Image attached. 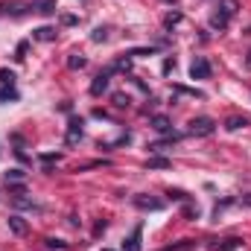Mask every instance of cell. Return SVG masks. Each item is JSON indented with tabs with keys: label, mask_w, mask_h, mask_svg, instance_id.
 Returning <instances> with one entry per match:
<instances>
[{
	"label": "cell",
	"mask_w": 251,
	"mask_h": 251,
	"mask_svg": "<svg viewBox=\"0 0 251 251\" xmlns=\"http://www.w3.org/2000/svg\"><path fill=\"white\" fill-rule=\"evenodd\" d=\"M213 131H216V123L210 117H193L190 120V134H196V137H207Z\"/></svg>",
	"instance_id": "cell-1"
},
{
	"label": "cell",
	"mask_w": 251,
	"mask_h": 251,
	"mask_svg": "<svg viewBox=\"0 0 251 251\" xmlns=\"http://www.w3.org/2000/svg\"><path fill=\"white\" fill-rule=\"evenodd\" d=\"M210 76V62L204 56H196L190 64V79H207Z\"/></svg>",
	"instance_id": "cell-2"
},
{
	"label": "cell",
	"mask_w": 251,
	"mask_h": 251,
	"mask_svg": "<svg viewBox=\"0 0 251 251\" xmlns=\"http://www.w3.org/2000/svg\"><path fill=\"white\" fill-rule=\"evenodd\" d=\"M79 140H82V120L73 117V120L67 123V146H73V143H79Z\"/></svg>",
	"instance_id": "cell-3"
},
{
	"label": "cell",
	"mask_w": 251,
	"mask_h": 251,
	"mask_svg": "<svg viewBox=\"0 0 251 251\" xmlns=\"http://www.w3.org/2000/svg\"><path fill=\"white\" fill-rule=\"evenodd\" d=\"M108 76H111V67H108V70H102L100 76H94V82H91V94H94V97H100V94L108 88Z\"/></svg>",
	"instance_id": "cell-4"
},
{
	"label": "cell",
	"mask_w": 251,
	"mask_h": 251,
	"mask_svg": "<svg viewBox=\"0 0 251 251\" xmlns=\"http://www.w3.org/2000/svg\"><path fill=\"white\" fill-rule=\"evenodd\" d=\"M12 204H15L18 210H32V207H38V204H35V199H32V196H26V193H21V190H18V196H12Z\"/></svg>",
	"instance_id": "cell-5"
},
{
	"label": "cell",
	"mask_w": 251,
	"mask_h": 251,
	"mask_svg": "<svg viewBox=\"0 0 251 251\" xmlns=\"http://www.w3.org/2000/svg\"><path fill=\"white\" fill-rule=\"evenodd\" d=\"M3 181H6L9 187H21V184L26 181V173H24V170H9V173H3Z\"/></svg>",
	"instance_id": "cell-6"
},
{
	"label": "cell",
	"mask_w": 251,
	"mask_h": 251,
	"mask_svg": "<svg viewBox=\"0 0 251 251\" xmlns=\"http://www.w3.org/2000/svg\"><path fill=\"white\" fill-rule=\"evenodd\" d=\"M134 204H137L140 210H161V207H164L158 199H149V196H134Z\"/></svg>",
	"instance_id": "cell-7"
},
{
	"label": "cell",
	"mask_w": 251,
	"mask_h": 251,
	"mask_svg": "<svg viewBox=\"0 0 251 251\" xmlns=\"http://www.w3.org/2000/svg\"><path fill=\"white\" fill-rule=\"evenodd\" d=\"M149 123H152V128H155V131H161V134H170V131H173V123H170V117H164V114H155Z\"/></svg>",
	"instance_id": "cell-8"
},
{
	"label": "cell",
	"mask_w": 251,
	"mask_h": 251,
	"mask_svg": "<svg viewBox=\"0 0 251 251\" xmlns=\"http://www.w3.org/2000/svg\"><path fill=\"white\" fill-rule=\"evenodd\" d=\"M56 35H59V32H56L53 26H38V29L32 32V38H38V41H56Z\"/></svg>",
	"instance_id": "cell-9"
},
{
	"label": "cell",
	"mask_w": 251,
	"mask_h": 251,
	"mask_svg": "<svg viewBox=\"0 0 251 251\" xmlns=\"http://www.w3.org/2000/svg\"><path fill=\"white\" fill-rule=\"evenodd\" d=\"M237 9H240V3H237V0H219V12H222L228 21L237 15Z\"/></svg>",
	"instance_id": "cell-10"
},
{
	"label": "cell",
	"mask_w": 251,
	"mask_h": 251,
	"mask_svg": "<svg viewBox=\"0 0 251 251\" xmlns=\"http://www.w3.org/2000/svg\"><path fill=\"white\" fill-rule=\"evenodd\" d=\"M32 9H35V12H41V15H53L59 6H56V0H35V3H32Z\"/></svg>",
	"instance_id": "cell-11"
},
{
	"label": "cell",
	"mask_w": 251,
	"mask_h": 251,
	"mask_svg": "<svg viewBox=\"0 0 251 251\" xmlns=\"http://www.w3.org/2000/svg\"><path fill=\"white\" fill-rule=\"evenodd\" d=\"M18 97H21V94H18L15 85H3V88H0V102H15Z\"/></svg>",
	"instance_id": "cell-12"
},
{
	"label": "cell",
	"mask_w": 251,
	"mask_h": 251,
	"mask_svg": "<svg viewBox=\"0 0 251 251\" xmlns=\"http://www.w3.org/2000/svg\"><path fill=\"white\" fill-rule=\"evenodd\" d=\"M123 251H140V228L131 231V237L123 243Z\"/></svg>",
	"instance_id": "cell-13"
},
{
	"label": "cell",
	"mask_w": 251,
	"mask_h": 251,
	"mask_svg": "<svg viewBox=\"0 0 251 251\" xmlns=\"http://www.w3.org/2000/svg\"><path fill=\"white\" fill-rule=\"evenodd\" d=\"M9 228H12V234H26V222L15 213V216H9Z\"/></svg>",
	"instance_id": "cell-14"
},
{
	"label": "cell",
	"mask_w": 251,
	"mask_h": 251,
	"mask_svg": "<svg viewBox=\"0 0 251 251\" xmlns=\"http://www.w3.org/2000/svg\"><path fill=\"white\" fill-rule=\"evenodd\" d=\"M146 167H149V170H170L173 164H170V158H149Z\"/></svg>",
	"instance_id": "cell-15"
},
{
	"label": "cell",
	"mask_w": 251,
	"mask_h": 251,
	"mask_svg": "<svg viewBox=\"0 0 251 251\" xmlns=\"http://www.w3.org/2000/svg\"><path fill=\"white\" fill-rule=\"evenodd\" d=\"M210 26H213V29H225V26H228V18H225L222 12H213V15H210Z\"/></svg>",
	"instance_id": "cell-16"
},
{
	"label": "cell",
	"mask_w": 251,
	"mask_h": 251,
	"mask_svg": "<svg viewBox=\"0 0 251 251\" xmlns=\"http://www.w3.org/2000/svg\"><path fill=\"white\" fill-rule=\"evenodd\" d=\"M85 64H88V59H85V56H79V53H73V56L67 59V67H70V70H82Z\"/></svg>",
	"instance_id": "cell-17"
},
{
	"label": "cell",
	"mask_w": 251,
	"mask_h": 251,
	"mask_svg": "<svg viewBox=\"0 0 251 251\" xmlns=\"http://www.w3.org/2000/svg\"><path fill=\"white\" fill-rule=\"evenodd\" d=\"M240 246H243V240H240V237H228V240H225L216 251H237Z\"/></svg>",
	"instance_id": "cell-18"
},
{
	"label": "cell",
	"mask_w": 251,
	"mask_h": 251,
	"mask_svg": "<svg viewBox=\"0 0 251 251\" xmlns=\"http://www.w3.org/2000/svg\"><path fill=\"white\" fill-rule=\"evenodd\" d=\"M246 123H249L246 117H228V120H225V128H228V131H237V128H243Z\"/></svg>",
	"instance_id": "cell-19"
},
{
	"label": "cell",
	"mask_w": 251,
	"mask_h": 251,
	"mask_svg": "<svg viewBox=\"0 0 251 251\" xmlns=\"http://www.w3.org/2000/svg\"><path fill=\"white\" fill-rule=\"evenodd\" d=\"M44 246H47V249H59V251L70 249V246H67L64 240H56V237H47V240H44Z\"/></svg>",
	"instance_id": "cell-20"
},
{
	"label": "cell",
	"mask_w": 251,
	"mask_h": 251,
	"mask_svg": "<svg viewBox=\"0 0 251 251\" xmlns=\"http://www.w3.org/2000/svg\"><path fill=\"white\" fill-rule=\"evenodd\" d=\"M176 24H181V12H170V15L164 18V26H167V29H173Z\"/></svg>",
	"instance_id": "cell-21"
},
{
	"label": "cell",
	"mask_w": 251,
	"mask_h": 251,
	"mask_svg": "<svg viewBox=\"0 0 251 251\" xmlns=\"http://www.w3.org/2000/svg\"><path fill=\"white\" fill-rule=\"evenodd\" d=\"M193 249H196V243L193 240H184L181 246H170V249H164V251H193Z\"/></svg>",
	"instance_id": "cell-22"
},
{
	"label": "cell",
	"mask_w": 251,
	"mask_h": 251,
	"mask_svg": "<svg viewBox=\"0 0 251 251\" xmlns=\"http://www.w3.org/2000/svg\"><path fill=\"white\" fill-rule=\"evenodd\" d=\"M91 38H94V41H97V44H100V41H105V38H108V29H105V26H97V29H94V35H91Z\"/></svg>",
	"instance_id": "cell-23"
},
{
	"label": "cell",
	"mask_w": 251,
	"mask_h": 251,
	"mask_svg": "<svg viewBox=\"0 0 251 251\" xmlns=\"http://www.w3.org/2000/svg\"><path fill=\"white\" fill-rule=\"evenodd\" d=\"M0 82L3 85H15V73L12 70H0Z\"/></svg>",
	"instance_id": "cell-24"
},
{
	"label": "cell",
	"mask_w": 251,
	"mask_h": 251,
	"mask_svg": "<svg viewBox=\"0 0 251 251\" xmlns=\"http://www.w3.org/2000/svg\"><path fill=\"white\" fill-rule=\"evenodd\" d=\"M26 47H29L26 41H21V44H18V50H15V59H18V62H21V59H26Z\"/></svg>",
	"instance_id": "cell-25"
},
{
	"label": "cell",
	"mask_w": 251,
	"mask_h": 251,
	"mask_svg": "<svg viewBox=\"0 0 251 251\" xmlns=\"http://www.w3.org/2000/svg\"><path fill=\"white\" fill-rule=\"evenodd\" d=\"M114 105H117V108H126V105H128V97H126V94H114Z\"/></svg>",
	"instance_id": "cell-26"
},
{
	"label": "cell",
	"mask_w": 251,
	"mask_h": 251,
	"mask_svg": "<svg viewBox=\"0 0 251 251\" xmlns=\"http://www.w3.org/2000/svg\"><path fill=\"white\" fill-rule=\"evenodd\" d=\"M170 199H176V201H187V193H184V190H170Z\"/></svg>",
	"instance_id": "cell-27"
},
{
	"label": "cell",
	"mask_w": 251,
	"mask_h": 251,
	"mask_svg": "<svg viewBox=\"0 0 251 251\" xmlns=\"http://www.w3.org/2000/svg\"><path fill=\"white\" fill-rule=\"evenodd\" d=\"M111 70H128V59H117L111 64Z\"/></svg>",
	"instance_id": "cell-28"
},
{
	"label": "cell",
	"mask_w": 251,
	"mask_h": 251,
	"mask_svg": "<svg viewBox=\"0 0 251 251\" xmlns=\"http://www.w3.org/2000/svg\"><path fill=\"white\" fill-rule=\"evenodd\" d=\"M187 216H190V219H196V216H199V207H196V204H187Z\"/></svg>",
	"instance_id": "cell-29"
},
{
	"label": "cell",
	"mask_w": 251,
	"mask_h": 251,
	"mask_svg": "<svg viewBox=\"0 0 251 251\" xmlns=\"http://www.w3.org/2000/svg\"><path fill=\"white\" fill-rule=\"evenodd\" d=\"M59 158H62V155H41L44 164H53V161H59Z\"/></svg>",
	"instance_id": "cell-30"
},
{
	"label": "cell",
	"mask_w": 251,
	"mask_h": 251,
	"mask_svg": "<svg viewBox=\"0 0 251 251\" xmlns=\"http://www.w3.org/2000/svg\"><path fill=\"white\" fill-rule=\"evenodd\" d=\"M173 67H176V62H173V59H167V62H164V73H170Z\"/></svg>",
	"instance_id": "cell-31"
},
{
	"label": "cell",
	"mask_w": 251,
	"mask_h": 251,
	"mask_svg": "<svg viewBox=\"0 0 251 251\" xmlns=\"http://www.w3.org/2000/svg\"><path fill=\"white\" fill-rule=\"evenodd\" d=\"M246 67L251 70V50H249V59H246Z\"/></svg>",
	"instance_id": "cell-32"
},
{
	"label": "cell",
	"mask_w": 251,
	"mask_h": 251,
	"mask_svg": "<svg viewBox=\"0 0 251 251\" xmlns=\"http://www.w3.org/2000/svg\"><path fill=\"white\" fill-rule=\"evenodd\" d=\"M246 204H249V207H251V193H249V196H246Z\"/></svg>",
	"instance_id": "cell-33"
},
{
	"label": "cell",
	"mask_w": 251,
	"mask_h": 251,
	"mask_svg": "<svg viewBox=\"0 0 251 251\" xmlns=\"http://www.w3.org/2000/svg\"><path fill=\"white\" fill-rule=\"evenodd\" d=\"M167 3H176V0H167Z\"/></svg>",
	"instance_id": "cell-34"
},
{
	"label": "cell",
	"mask_w": 251,
	"mask_h": 251,
	"mask_svg": "<svg viewBox=\"0 0 251 251\" xmlns=\"http://www.w3.org/2000/svg\"><path fill=\"white\" fill-rule=\"evenodd\" d=\"M102 251H111V249H102Z\"/></svg>",
	"instance_id": "cell-35"
}]
</instances>
